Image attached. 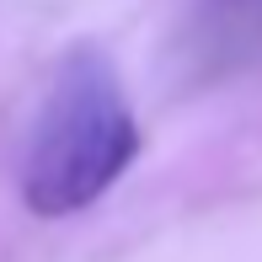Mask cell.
<instances>
[{
    "label": "cell",
    "mask_w": 262,
    "mask_h": 262,
    "mask_svg": "<svg viewBox=\"0 0 262 262\" xmlns=\"http://www.w3.org/2000/svg\"><path fill=\"white\" fill-rule=\"evenodd\" d=\"M139 156V123L102 49H70L59 59L43 107L21 150V204L38 220L91 209Z\"/></svg>",
    "instance_id": "obj_1"
}]
</instances>
